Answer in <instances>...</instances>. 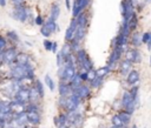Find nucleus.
<instances>
[{
    "instance_id": "f8f14e48",
    "label": "nucleus",
    "mask_w": 151,
    "mask_h": 128,
    "mask_svg": "<svg viewBox=\"0 0 151 128\" xmlns=\"http://www.w3.org/2000/svg\"><path fill=\"white\" fill-rule=\"evenodd\" d=\"M132 65L133 63H131L130 61H127L126 59H122L120 60V62L118 63V67H117V69H118V73L123 76V78H126V75L132 70Z\"/></svg>"
},
{
    "instance_id": "cd10ccee",
    "label": "nucleus",
    "mask_w": 151,
    "mask_h": 128,
    "mask_svg": "<svg viewBox=\"0 0 151 128\" xmlns=\"http://www.w3.org/2000/svg\"><path fill=\"white\" fill-rule=\"evenodd\" d=\"M86 34H87V28H85V27H78L77 31H76V34H74V38L73 39L83 42V40L85 39Z\"/></svg>"
},
{
    "instance_id": "e433bc0d",
    "label": "nucleus",
    "mask_w": 151,
    "mask_h": 128,
    "mask_svg": "<svg viewBox=\"0 0 151 128\" xmlns=\"http://www.w3.org/2000/svg\"><path fill=\"white\" fill-rule=\"evenodd\" d=\"M8 47V40L5 35H1L0 34V52L5 50L6 48Z\"/></svg>"
},
{
    "instance_id": "dca6fc26",
    "label": "nucleus",
    "mask_w": 151,
    "mask_h": 128,
    "mask_svg": "<svg viewBox=\"0 0 151 128\" xmlns=\"http://www.w3.org/2000/svg\"><path fill=\"white\" fill-rule=\"evenodd\" d=\"M13 123L17 124L18 127H26L28 124V120H27V113L26 112H22V113H19V114H14V117H13Z\"/></svg>"
},
{
    "instance_id": "f3484780",
    "label": "nucleus",
    "mask_w": 151,
    "mask_h": 128,
    "mask_svg": "<svg viewBox=\"0 0 151 128\" xmlns=\"http://www.w3.org/2000/svg\"><path fill=\"white\" fill-rule=\"evenodd\" d=\"M27 113V120L29 126H39L41 122V115L39 112H26Z\"/></svg>"
},
{
    "instance_id": "9d476101",
    "label": "nucleus",
    "mask_w": 151,
    "mask_h": 128,
    "mask_svg": "<svg viewBox=\"0 0 151 128\" xmlns=\"http://www.w3.org/2000/svg\"><path fill=\"white\" fill-rule=\"evenodd\" d=\"M73 93H74L81 101H84V100H87V99L91 97L92 88L90 87V85H85V83H83L81 86L77 87V88L73 90Z\"/></svg>"
},
{
    "instance_id": "a18cd8bd",
    "label": "nucleus",
    "mask_w": 151,
    "mask_h": 128,
    "mask_svg": "<svg viewBox=\"0 0 151 128\" xmlns=\"http://www.w3.org/2000/svg\"><path fill=\"white\" fill-rule=\"evenodd\" d=\"M51 52L53 54H57L58 53V42L57 41H53L52 42V49H51Z\"/></svg>"
},
{
    "instance_id": "603ef678",
    "label": "nucleus",
    "mask_w": 151,
    "mask_h": 128,
    "mask_svg": "<svg viewBox=\"0 0 151 128\" xmlns=\"http://www.w3.org/2000/svg\"><path fill=\"white\" fill-rule=\"evenodd\" d=\"M144 2H145V4H150V2H151V0H144Z\"/></svg>"
},
{
    "instance_id": "b1692460",
    "label": "nucleus",
    "mask_w": 151,
    "mask_h": 128,
    "mask_svg": "<svg viewBox=\"0 0 151 128\" xmlns=\"http://www.w3.org/2000/svg\"><path fill=\"white\" fill-rule=\"evenodd\" d=\"M32 86L35 88V90L38 92V94L40 95V97L44 99V97H45V88H44L42 81H41L40 79H35V80L33 81V85H32Z\"/></svg>"
},
{
    "instance_id": "9b49d317",
    "label": "nucleus",
    "mask_w": 151,
    "mask_h": 128,
    "mask_svg": "<svg viewBox=\"0 0 151 128\" xmlns=\"http://www.w3.org/2000/svg\"><path fill=\"white\" fill-rule=\"evenodd\" d=\"M14 100L21 102V103H25L27 105L28 102H31V94H29V87H26L24 86L21 89H19L15 94H14Z\"/></svg>"
},
{
    "instance_id": "8fccbe9b",
    "label": "nucleus",
    "mask_w": 151,
    "mask_h": 128,
    "mask_svg": "<svg viewBox=\"0 0 151 128\" xmlns=\"http://www.w3.org/2000/svg\"><path fill=\"white\" fill-rule=\"evenodd\" d=\"M53 122H54V124H55L57 127H59V122H58V116H54V117H53Z\"/></svg>"
},
{
    "instance_id": "f257e3e1",
    "label": "nucleus",
    "mask_w": 151,
    "mask_h": 128,
    "mask_svg": "<svg viewBox=\"0 0 151 128\" xmlns=\"http://www.w3.org/2000/svg\"><path fill=\"white\" fill-rule=\"evenodd\" d=\"M76 66L78 68V70H90L92 68H94L93 66V61L92 59L90 58L88 53L86 52V49L84 48H80L76 54Z\"/></svg>"
},
{
    "instance_id": "c9c22d12",
    "label": "nucleus",
    "mask_w": 151,
    "mask_h": 128,
    "mask_svg": "<svg viewBox=\"0 0 151 128\" xmlns=\"http://www.w3.org/2000/svg\"><path fill=\"white\" fill-rule=\"evenodd\" d=\"M55 62H57V67L58 68H60V67H63L65 65V58L60 52H58L55 54Z\"/></svg>"
},
{
    "instance_id": "39448f33",
    "label": "nucleus",
    "mask_w": 151,
    "mask_h": 128,
    "mask_svg": "<svg viewBox=\"0 0 151 128\" xmlns=\"http://www.w3.org/2000/svg\"><path fill=\"white\" fill-rule=\"evenodd\" d=\"M124 58V49L120 48V47H116V48H111V52L109 54V58H107V62L106 65H109L112 70L114 68L118 67V63L120 62V60Z\"/></svg>"
},
{
    "instance_id": "4d7b16f0",
    "label": "nucleus",
    "mask_w": 151,
    "mask_h": 128,
    "mask_svg": "<svg viewBox=\"0 0 151 128\" xmlns=\"http://www.w3.org/2000/svg\"><path fill=\"white\" fill-rule=\"evenodd\" d=\"M111 128H119V127H114V126H112V127H111Z\"/></svg>"
},
{
    "instance_id": "6e6552de",
    "label": "nucleus",
    "mask_w": 151,
    "mask_h": 128,
    "mask_svg": "<svg viewBox=\"0 0 151 128\" xmlns=\"http://www.w3.org/2000/svg\"><path fill=\"white\" fill-rule=\"evenodd\" d=\"M91 0H73V5L71 8L72 18H77L81 12H85L90 5Z\"/></svg>"
},
{
    "instance_id": "7c9ffc66",
    "label": "nucleus",
    "mask_w": 151,
    "mask_h": 128,
    "mask_svg": "<svg viewBox=\"0 0 151 128\" xmlns=\"http://www.w3.org/2000/svg\"><path fill=\"white\" fill-rule=\"evenodd\" d=\"M104 80H105V79L97 76L94 80H92V81L90 82V87H91L92 89H98V88H100V87L103 86V83H104Z\"/></svg>"
},
{
    "instance_id": "412c9836",
    "label": "nucleus",
    "mask_w": 151,
    "mask_h": 128,
    "mask_svg": "<svg viewBox=\"0 0 151 128\" xmlns=\"http://www.w3.org/2000/svg\"><path fill=\"white\" fill-rule=\"evenodd\" d=\"M59 16H60V6L58 2H52L51 7H50V16L48 18L57 21L59 19Z\"/></svg>"
},
{
    "instance_id": "37998d69",
    "label": "nucleus",
    "mask_w": 151,
    "mask_h": 128,
    "mask_svg": "<svg viewBox=\"0 0 151 128\" xmlns=\"http://www.w3.org/2000/svg\"><path fill=\"white\" fill-rule=\"evenodd\" d=\"M97 76H98V75H97V69H96V68L90 69V70H88V83H90L92 80H94Z\"/></svg>"
},
{
    "instance_id": "bb28decb",
    "label": "nucleus",
    "mask_w": 151,
    "mask_h": 128,
    "mask_svg": "<svg viewBox=\"0 0 151 128\" xmlns=\"http://www.w3.org/2000/svg\"><path fill=\"white\" fill-rule=\"evenodd\" d=\"M118 115H119V117H120V120L124 122V124L126 126V124H129L130 123V121H131V117H132V114H130L129 112H126L125 109H120V110H118V113H117Z\"/></svg>"
},
{
    "instance_id": "aec40b11",
    "label": "nucleus",
    "mask_w": 151,
    "mask_h": 128,
    "mask_svg": "<svg viewBox=\"0 0 151 128\" xmlns=\"http://www.w3.org/2000/svg\"><path fill=\"white\" fill-rule=\"evenodd\" d=\"M5 36L7 38V40H9V41L13 43V46H15V45H18V43L20 42V36H19V34H18L14 29H8V31H6Z\"/></svg>"
},
{
    "instance_id": "0eeeda50",
    "label": "nucleus",
    "mask_w": 151,
    "mask_h": 128,
    "mask_svg": "<svg viewBox=\"0 0 151 128\" xmlns=\"http://www.w3.org/2000/svg\"><path fill=\"white\" fill-rule=\"evenodd\" d=\"M19 50L17 49V46H8L5 50H2V56H4V63L7 65L8 67L15 63V59L18 55Z\"/></svg>"
},
{
    "instance_id": "473e14b6",
    "label": "nucleus",
    "mask_w": 151,
    "mask_h": 128,
    "mask_svg": "<svg viewBox=\"0 0 151 128\" xmlns=\"http://www.w3.org/2000/svg\"><path fill=\"white\" fill-rule=\"evenodd\" d=\"M44 83L48 87V89H50L51 92H53V90L55 89V83H54L53 79H52L48 74H46V75H45V78H44Z\"/></svg>"
},
{
    "instance_id": "5fc2aeb1",
    "label": "nucleus",
    "mask_w": 151,
    "mask_h": 128,
    "mask_svg": "<svg viewBox=\"0 0 151 128\" xmlns=\"http://www.w3.org/2000/svg\"><path fill=\"white\" fill-rule=\"evenodd\" d=\"M131 128H138V127H137V126H136V124H133V126H132V127H131Z\"/></svg>"
},
{
    "instance_id": "a19ab883",
    "label": "nucleus",
    "mask_w": 151,
    "mask_h": 128,
    "mask_svg": "<svg viewBox=\"0 0 151 128\" xmlns=\"http://www.w3.org/2000/svg\"><path fill=\"white\" fill-rule=\"evenodd\" d=\"M52 40H50V39H44V41H42V46H44V48H45V50H47V52H51V49H52Z\"/></svg>"
},
{
    "instance_id": "72a5a7b5",
    "label": "nucleus",
    "mask_w": 151,
    "mask_h": 128,
    "mask_svg": "<svg viewBox=\"0 0 151 128\" xmlns=\"http://www.w3.org/2000/svg\"><path fill=\"white\" fill-rule=\"evenodd\" d=\"M41 108L39 102H28L26 105V112H39L40 113Z\"/></svg>"
},
{
    "instance_id": "6ab92c4d",
    "label": "nucleus",
    "mask_w": 151,
    "mask_h": 128,
    "mask_svg": "<svg viewBox=\"0 0 151 128\" xmlns=\"http://www.w3.org/2000/svg\"><path fill=\"white\" fill-rule=\"evenodd\" d=\"M76 20H77L78 27L88 28V14H87L86 11H85V12H81V13L76 18Z\"/></svg>"
},
{
    "instance_id": "393cba45",
    "label": "nucleus",
    "mask_w": 151,
    "mask_h": 128,
    "mask_svg": "<svg viewBox=\"0 0 151 128\" xmlns=\"http://www.w3.org/2000/svg\"><path fill=\"white\" fill-rule=\"evenodd\" d=\"M138 25H139V18H138V13L134 12L133 15L130 18L129 20V27L131 29V32H136L137 28H138Z\"/></svg>"
},
{
    "instance_id": "864d4df0",
    "label": "nucleus",
    "mask_w": 151,
    "mask_h": 128,
    "mask_svg": "<svg viewBox=\"0 0 151 128\" xmlns=\"http://www.w3.org/2000/svg\"><path fill=\"white\" fill-rule=\"evenodd\" d=\"M25 128H35V127H34V126H29V127H28V126H26Z\"/></svg>"
},
{
    "instance_id": "4c0bfd02",
    "label": "nucleus",
    "mask_w": 151,
    "mask_h": 128,
    "mask_svg": "<svg viewBox=\"0 0 151 128\" xmlns=\"http://www.w3.org/2000/svg\"><path fill=\"white\" fill-rule=\"evenodd\" d=\"M40 34L45 38V39H48L51 35H52V33H51V31L45 26V25H42L41 27H40Z\"/></svg>"
},
{
    "instance_id": "ea45409f",
    "label": "nucleus",
    "mask_w": 151,
    "mask_h": 128,
    "mask_svg": "<svg viewBox=\"0 0 151 128\" xmlns=\"http://www.w3.org/2000/svg\"><path fill=\"white\" fill-rule=\"evenodd\" d=\"M45 19H44V16L41 15V14H38L37 16H35V19H34V25H37V26H39V27H41L44 23H45Z\"/></svg>"
},
{
    "instance_id": "a211bd4d",
    "label": "nucleus",
    "mask_w": 151,
    "mask_h": 128,
    "mask_svg": "<svg viewBox=\"0 0 151 128\" xmlns=\"http://www.w3.org/2000/svg\"><path fill=\"white\" fill-rule=\"evenodd\" d=\"M142 45H143L142 34H140L138 31L132 32V33H131V36H130V46L133 47V48H139Z\"/></svg>"
},
{
    "instance_id": "ddd939ff",
    "label": "nucleus",
    "mask_w": 151,
    "mask_h": 128,
    "mask_svg": "<svg viewBox=\"0 0 151 128\" xmlns=\"http://www.w3.org/2000/svg\"><path fill=\"white\" fill-rule=\"evenodd\" d=\"M139 80H140V73L139 70L137 69H132L125 78V82L129 87L131 86H134V85H138L139 83Z\"/></svg>"
},
{
    "instance_id": "f03ea898",
    "label": "nucleus",
    "mask_w": 151,
    "mask_h": 128,
    "mask_svg": "<svg viewBox=\"0 0 151 128\" xmlns=\"http://www.w3.org/2000/svg\"><path fill=\"white\" fill-rule=\"evenodd\" d=\"M78 72V68L76 63H70V65H64L63 67L58 68V79L59 81L68 82Z\"/></svg>"
},
{
    "instance_id": "3c124183",
    "label": "nucleus",
    "mask_w": 151,
    "mask_h": 128,
    "mask_svg": "<svg viewBox=\"0 0 151 128\" xmlns=\"http://www.w3.org/2000/svg\"><path fill=\"white\" fill-rule=\"evenodd\" d=\"M58 128H70V126L66 124V126H60V127H58Z\"/></svg>"
},
{
    "instance_id": "20e7f679",
    "label": "nucleus",
    "mask_w": 151,
    "mask_h": 128,
    "mask_svg": "<svg viewBox=\"0 0 151 128\" xmlns=\"http://www.w3.org/2000/svg\"><path fill=\"white\" fill-rule=\"evenodd\" d=\"M29 12H31V9L27 6H25V5L15 6L11 11V16H12V19H14V20L24 23V22H27L28 21Z\"/></svg>"
},
{
    "instance_id": "58836bf2",
    "label": "nucleus",
    "mask_w": 151,
    "mask_h": 128,
    "mask_svg": "<svg viewBox=\"0 0 151 128\" xmlns=\"http://www.w3.org/2000/svg\"><path fill=\"white\" fill-rule=\"evenodd\" d=\"M151 40V31H146L142 34V41L144 45H146L149 41Z\"/></svg>"
},
{
    "instance_id": "1a4fd4ad",
    "label": "nucleus",
    "mask_w": 151,
    "mask_h": 128,
    "mask_svg": "<svg viewBox=\"0 0 151 128\" xmlns=\"http://www.w3.org/2000/svg\"><path fill=\"white\" fill-rule=\"evenodd\" d=\"M81 102H83V101H81L74 93H72L70 96H67L65 112H66V113H72V112L78 110V108L80 107V103H81Z\"/></svg>"
},
{
    "instance_id": "5701e85b",
    "label": "nucleus",
    "mask_w": 151,
    "mask_h": 128,
    "mask_svg": "<svg viewBox=\"0 0 151 128\" xmlns=\"http://www.w3.org/2000/svg\"><path fill=\"white\" fill-rule=\"evenodd\" d=\"M111 73H112V68H111L109 65H105V66H101V67L97 68V75H98L99 78L106 79Z\"/></svg>"
},
{
    "instance_id": "7ed1b4c3",
    "label": "nucleus",
    "mask_w": 151,
    "mask_h": 128,
    "mask_svg": "<svg viewBox=\"0 0 151 128\" xmlns=\"http://www.w3.org/2000/svg\"><path fill=\"white\" fill-rule=\"evenodd\" d=\"M120 102H122V108L125 109L126 112H129L130 114H133L136 108L138 107V103L136 102V100L132 97L131 93L129 89H125L122 94V99H120Z\"/></svg>"
},
{
    "instance_id": "f704fd0d",
    "label": "nucleus",
    "mask_w": 151,
    "mask_h": 128,
    "mask_svg": "<svg viewBox=\"0 0 151 128\" xmlns=\"http://www.w3.org/2000/svg\"><path fill=\"white\" fill-rule=\"evenodd\" d=\"M64 56H67V55H71V54H74L73 52H72V49H71V45H70V42H65L63 46H61V49L59 50Z\"/></svg>"
},
{
    "instance_id": "79ce46f5",
    "label": "nucleus",
    "mask_w": 151,
    "mask_h": 128,
    "mask_svg": "<svg viewBox=\"0 0 151 128\" xmlns=\"http://www.w3.org/2000/svg\"><path fill=\"white\" fill-rule=\"evenodd\" d=\"M80 79L83 80V82H88V72L87 70H78Z\"/></svg>"
},
{
    "instance_id": "a878e982",
    "label": "nucleus",
    "mask_w": 151,
    "mask_h": 128,
    "mask_svg": "<svg viewBox=\"0 0 151 128\" xmlns=\"http://www.w3.org/2000/svg\"><path fill=\"white\" fill-rule=\"evenodd\" d=\"M50 31H51V33L52 34H54L55 32H58L60 28H59V25L57 23V21L55 20H53V19H51V18H48V19H46V21H45V23H44Z\"/></svg>"
},
{
    "instance_id": "c756f323",
    "label": "nucleus",
    "mask_w": 151,
    "mask_h": 128,
    "mask_svg": "<svg viewBox=\"0 0 151 128\" xmlns=\"http://www.w3.org/2000/svg\"><path fill=\"white\" fill-rule=\"evenodd\" d=\"M57 116H58L59 127H60V126H66V124H68V114H67L66 112H60Z\"/></svg>"
},
{
    "instance_id": "09e8293b",
    "label": "nucleus",
    "mask_w": 151,
    "mask_h": 128,
    "mask_svg": "<svg viewBox=\"0 0 151 128\" xmlns=\"http://www.w3.org/2000/svg\"><path fill=\"white\" fill-rule=\"evenodd\" d=\"M7 0H0V7H6Z\"/></svg>"
},
{
    "instance_id": "c85d7f7f",
    "label": "nucleus",
    "mask_w": 151,
    "mask_h": 128,
    "mask_svg": "<svg viewBox=\"0 0 151 128\" xmlns=\"http://www.w3.org/2000/svg\"><path fill=\"white\" fill-rule=\"evenodd\" d=\"M68 83H70V86L72 87V89L74 90L77 87L81 86L84 82H83V80L80 79V75H79V73L77 72V74H76V75H74V76H73V78H72L70 81H68Z\"/></svg>"
},
{
    "instance_id": "4468645a",
    "label": "nucleus",
    "mask_w": 151,
    "mask_h": 128,
    "mask_svg": "<svg viewBox=\"0 0 151 128\" xmlns=\"http://www.w3.org/2000/svg\"><path fill=\"white\" fill-rule=\"evenodd\" d=\"M58 93H59V96L67 97L73 93V89H72V87L70 86L68 82L59 81V83H58Z\"/></svg>"
},
{
    "instance_id": "2f4dec72",
    "label": "nucleus",
    "mask_w": 151,
    "mask_h": 128,
    "mask_svg": "<svg viewBox=\"0 0 151 128\" xmlns=\"http://www.w3.org/2000/svg\"><path fill=\"white\" fill-rule=\"evenodd\" d=\"M111 124H112V126H114V127H119V128L125 127L124 122L120 120V117H119V115H118V114L112 115V117H111Z\"/></svg>"
},
{
    "instance_id": "423d86ee",
    "label": "nucleus",
    "mask_w": 151,
    "mask_h": 128,
    "mask_svg": "<svg viewBox=\"0 0 151 128\" xmlns=\"http://www.w3.org/2000/svg\"><path fill=\"white\" fill-rule=\"evenodd\" d=\"M124 59H126L127 61H130L131 63H142L143 61V55L140 53V50L138 48H133V47H129L125 49L124 52Z\"/></svg>"
},
{
    "instance_id": "de8ad7c7",
    "label": "nucleus",
    "mask_w": 151,
    "mask_h": 128,
    "mask_svg": "<svg viewBox=\"0 0 151 128\" xmlns=\"http://www.w3.org/2000/svg\"><path fill=\"white\" fill-rule=\"evenodd\" d=\"M5 63H4V56H2V52H0V67L1 66H4Z\"/></svg>"
},
{
    "instance_id": "6e6d98bb",
    "label": "nucleus",
    "mask_w": 151,
    "mask_h": 128,
    "mask_svg": "<svg viewBox=\"0 0 151 128\" xmlns=\"http://www.w3.org/2000/svg\"><path fill=\"white\" fill-rule=\"evenodd\" d=\"M150 66H151V54H150Z\"/></svg>"
},
{
    "instance_id": "49530a36",
    "label": "nucleus",
    "mask_w": 151,
    "mask_h": 128,
    "mask_svg": "<svg viewBox=\"0 0 151 128\" xmlns=\"http://www.w3.org/2000/svg\"><path fill=\"white\" fill-rule=\"evenodd\" d=\"M65 5H66L67 11H71V8H72V6H71V0H65Z\"/></svg>"
},
{
    "instance_id": "2eb2a0df",
    "label": "nucleus",
    "mask_w": 151,
    "mask_h": 128,
    "mask_svg": "<svg viewBox=\"0 0 151 128\" xmlns=\"http://www.w3.org/2000/svg\"><path fill=\"white\" fill-rule=\"evenodd\" d=\"M8 106H9V109L13 114H19V113H22V112H26V105L25 103H21L17 100H11L8 101Z\"/></svg>"
},
{
    "instance_id": "4be33fe9",
    "label": "nucleus",
    "mask_w": 151,
    "mask_h": 128,
    "mask_svg": "<svg viewBox=\"0 0 151 128\" xmlns=\"http://www.w3.org/2000/svg\"><path fill=\"white\" fill-rule=\"evenodd\" d=\"M15 63L18 65H25V63H31V56L29 54L25 52H19L15 59Z\"/></svg>"
},
{
    "instance_id": "c03bdc74",
    "label": "nucleus",
    "mask_w": 151,
    "mask_h": 128,
    "mask_svg": "<svg viewBox=\"0 0 151 128\" xmlns=\"http://www.w3.org/2000/svg\"><path fill=\"white\" fill-rule=\"evenodd\" d=\"M13 7L15 6H21V5H25V0H11Z\"/></svg>"
}]
</instances>
